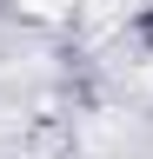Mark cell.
Segmentation results:
<instances>
[{
  "label": "cell",
  "instance_id": "cell-1",
  "mask_svg": "<svg viewBox=\"0 0 153 159\" xmlns=\"http://www.w3.org/2000/svg\"><path fill=\"white\" fill-rule=\"evenodd\" d=\"M27 7H33V13H60L67 0H27Z\"/></svg>",
  "mask_w": 153,
  "mask_h": 159
}]
</instances>
